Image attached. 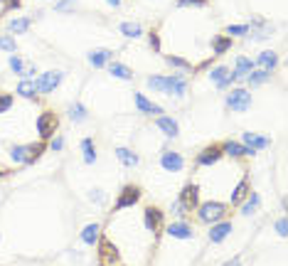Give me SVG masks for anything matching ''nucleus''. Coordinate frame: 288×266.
<instances>
[{
    "mask_svg": "<svg viewBox=\"0 0 288 266\" xmlns=\"http://www.w3.org/2000/svg\"><path fill=\"white\" fill-rule=\"evenodd\" d=\"M165 217L158 207H114L99 234V266H150Z\"/></svg>",
    "mask_w": 288,
    "mask_h": 266,
    "instance_id": "f257e3e1",
    "label": "nucleus"
},
{
    "mask_svg": "<svg viewBox=\"0 0 288 266\" xmlns=\"http://www.w3.org/2000/svg\"><path fill=\"white\" fill-rule=\"evenodd\" d=\"M229 204L227 202H217V200H207V202H200L197 204V219L202 224H215V222H222L229 217Z\"/></svg>",
    "mask_w": 288,
    "mask_h": 266,
    "instance_id": "f03ea898",
    "label": "nucleus"
},
{
    "mask_svg": "<svg viewBox=\"0 0 288 266\" xmlns=\"http://www.w3.org/2000/svg\"><path fill=\"white\" fill-rule=\"evenodd\" d=\"M35 126H37V138L47 140V138H52V135L57 133L59 119H57V114H55V111H42V114L37 116Z\"/></svg>",
    "mask_w": 288,
    "mask_h": 266,
    "instance_id": "7ed1b4c3",
    "label": "nucleus"
},
{
    "mask_svg": "<svg viewBox=\"0 0 288 266\" xmlns=\"http://www.w3.org/2000/svg\"><path fill=\"white\" fill-rule=\"evenodd\" d=\"M227 106H229L231 111H236V114L249 111V109H251V94H249L246 89H231V91L227 94Z\"/></svg>",
    "mask_w": 288,
    "mask_h": 266,
    "instance_id": "20e7f679",
    "label": "nucleus"
},
{
    "mask_svg": "<svg viewBox=\"0 0 288 266\" xmlns=\"http://www.w3.org/2000/svg\"><path fill=\"white\" fill-rule=\"evenodd\" d=\"M224 158V150H222V143H215V145H207V148H202V153H197V160H195V165L197 168H210V165H215Z\"/></svg>",
    "mask_w": 288,
    "mask_h": 266,
    "instance_id": "39448f33",
    "label": "nucleus"
},
{
    "mask_svg": "<svg viewBox=\"0 0 288 266\" xmlns=\"http://www.w3.org/2000/svg\"><path fill=\"white\" fill-rule=\"evenodd\" d=\"M62 71H45V74H40L37 79H35V86H37V94H52L57 86H59V81H62Z\"/></svg>",
    "mask_w": 288,
    "mask_h": 266,
    "instance_id": "423d86ee",
    "label": "nucleus"
},
{
    "mask_svg": "<svg viewBox=\"0 0 288 266\" xmlns=\"http://www.w3.org/2000/svg\"><path fill=\"white\" fill-rule=\"evenodd\" d=\"M180 204L185 207V212H195L200 204V188L195 183H187L180 193Z\"/></svg>",
    "mask_w": 288,
    "mask_h": 266,
    "instance_id": "0eeeda50",
    "label": "nucleus"
},
{
    "mask_svg": "<svg viewBox=\"0 0 288 266\" xmlns=\"http://www.w3.org/2000/svg\"><path fill=\"white\" fill-rule=\"evenodd\" d=\"M160 165L168 170V173H180L185 168V158L175 150H163L160 153Z\"/></svg>",
    "mask_w": 288,
    "mask_h": 266,
    "instance_id": "6e6552de",
    "label": "nucleus"
},
{
    "mask_svg": "<svg viewBox=\"0 0 288 266\" xmlns=\"http://www.w3.org/2000/svg\"><path fill=\"white\" fill-rule=\"evenodd\" d=\"M222 150H224L227 158H236V160L249 158V155L256 153V150H251V148H246L244 143H236V140H224V143H222Z\"/></svg>",
    "mask_w": 288,
    "mask_h": 266,
    "instance_id": "1a4fd4ad",
    "label": "nucleus"
},
{
    "mask_svg": "<svg viewBox=\"0 0 288 266\" xmlns=\"http://www.w3.org/2000/svg\"><path fill=\"white\" fill-rule=\"evenodd\" d=\"M141 188L138 185H126L123 190H121V195L116 200V204L114 207H131V204H138V200H141Z\"/></svg>",
    "mask_w": 288,
    "mask_h": 266,
    "instance_id": "9d476101",
    "label": "nucleus"
},
{
    "mask_svg": "<svg viewBox=\"0 0 288 266\" xmlns=\"http://www.w3.org/2000/svg\"><path fill=\"white\" fill-rule=\"evenodd\" d=\"M165 86H168L170 96H185L187 79H185V74H170V76H165Z\"/></svg>",
    "mask_w": 288,
    "mask_h": 266,
    "instance_id": "9b49d317",
    "label": "nucleus"
},
{
    "mask_svg": "<svg viewBox=\"0 0 288 266\" xmlns=\"http://www.w3.org/2000/svg\"><path fill=\"white\" fill-rule=\"evenodd\" d=\"M241 143L246 145V148H251V150H264V148H269L271 145V138L269 135H261V133H241Z\"/></svg>",
    "mask_w": 288,
    "mask_h": 266,
    "instance_id": "f8f14e48",
    "label": "nucleus"
},
{
    "mask_svg": "<svg viewBox=\"0 0 288 266\" xmlns=\"http://www.w3.org/2000/svg\"><path fill=\"white\" fill-rule=\"evenodd\" d=\"M210 81L215 84L217 89H227V86L234 84V76H231V71H229L227 66H215V69L210 71Z\"/></svg>",
    "mask_w": 288,
    "mask_h": 266,
    "instance_id": "ddd939ff",
    "label": "nucleus"
},
{
    "mask_svg": "<svg viewBox=\"0 0 288 266\" xmlns=\"http://www.w3.org/2000/svg\"><path fill=\"white\" fill-rule=\"evenodd\" d=\"M229 232H231V222H227V219L210 224V242H212V244H219V242H224V239L229 237Z\"/></svg>",
    "mask_w": 288,
    "mask_h": 266,
    "instance_id": "4468645a",
    "label": "nucleus"
},
{
    "mask_svg": "<svg viewBox=\"0 0 288 266\" xmlns=\"http://www.w3.org/2000/svg\"><path fill=\"white\" fill-rule=\"evenodd\" d=\"M133 101H136V106H138L143 114H148V116H160V114H163V106H160V104L145 99L143 94H138V91L133 94Z\"/></svg>",
    "mask_w": 288,
    "mask_h": 266,
    "instance_id": "2eb2a0df",
    "label": "nucleus"
},
{
    "mask_svg": "<svg viewBox=\"0 0 288 266\" xmlns=\"http://www.w3.org/2000/svg\"><path fill=\"white\" fill-rule=\"evenodd\" d=\"M155 126L168 138H177V133H180V126H177V121L173 116H155Z\"/></svg>",
    "mask_w": 288,
    "mask_h": 266,
    "instance_id": "dca6fc26",
    "label": "nucleus"
},
{
    "mask_svg": "<svg viewBox=\"0 0 288 266\" xmlns=\"http://www.w3.org/2000/svg\"><path fill=\"white\" fill-rule=\"evenodd\" d=\"M168 234H170L173 239H190L195 232H192V227H190L185 219H177V222H173V224L168 227Z\"/></svg>",
    "mask_w": 288,
    "mask_h": 266,
    "instance_id": "f3484780",
    "label": "nucleus"
},
{
    "mask_svg": "<svg viewBox=\"0 0 288 266\" xmlns=\"http://www.w3.org/2000/svg\"><path fill=\"white\" fill-rule=\"evenodd\" d=\"M254 69V62L249 60V57H236V65L231 69V76H234V81H239V79H246V74Z\"/></svg>",
    "mask_w": 288,
    "mask_h": 266,
    "instance_id": "a211bd4d",
    "label": "nucleus"
},
{
    "mask_svg": "<svg viewBox=\"0 0 288 266\" xmlns=\"http://www.w3.org/2000/svg\"><path fill=\"white\" fill-rule=\"evenodd\" d=\"M276 65H279V55H276V52H271V50L261 52V55L256 57V62H254V66H259V69H266V71H271V69H274Z\"/></svg>",
    "mask_w": 288,
    "mask_h": 266,
    "instance_id": "6ab92c4d",
    "label": "nucleus"
},
{
    "mask_svg": "<svg viewBox=\"0 0 288 266\" xmlns=\"http://www.w3.org/2000/svg\"><path fill=\"white\" fill-rule=\"evenodd\" d=\"M114 60V52L111 50H94V52H89V65L91 66H104L106 62H111Z\"/></svg>",
    "mask_w": 288,
    "mask_h": 266,
    "instance_id": "aec40b11",
    "label": "nucleus"
},
{
    "mask_svg": "<svg viewBox=\"0 0 288 266\" xmlns=\"http://www.w3.org/2000/svg\"><path fill=\"white\" fill-rule=\"evenodd\" d=\"M271 79V71H266V69H251L249 74H246V84L249 86H261V84H266Z\"/></svg>",
    "mask_w": 288,
    "mask_h": 266,
    "instance_id": "412c9836",
    "label": "nucleus"
},
{
    "mask_svg": "<svg viewBox=\"0 0 288 266\" xmlns=\"http://www.w3.org/2000/svg\"><path fill=\"white\" fill-rule=\"evenodd\" d=\"M116 158H118L126 168H136V165L141 163V158H138L131 148H116Z\"/></svg>",
    "mask_w": 288,
    "mask_h": 266,
    "instance_id": "4be33fe9",
    "label": "nucleus"
},
{
    "mask_svg": "<svg viewBox=\"0 0 288 266\" xmlns=\"http://www.w3.org/2000/svg\"><path fill=\"white\" fill-rule=\"evenodd\" d=\"M259 204H261V198H259V193H249L244 202L239 204L241 207V214H254L256 209H259Z\"/></svg>",
    "mask_w": 288,
    "mask_h": 266,
    "instance_id": "5701e85b",
    "label": "nucleus"
},
{
    "mask_svg": "<svg viewBox=\"0 0 288 266\" xmlns=\"http://www.w3.org/2000/svg\"><path fill=\"white\" fill-rule=\"evenodd\" d=\"M17 94L22 99H37V86H35V79H22L17 84Z\"/></svg>",
    "mask_w": 288,
    "mask_h": 266,
    "instance_id": "b1692460",
    "label": "nucleus"
},
{
    "mask_svg": "<svg viewBox=\"0 0 288 266\" xmlns=\"http://www.w3.org/2000/svg\"><path fill=\"white\" fill-rule=\"evenodd\" d=\"M99 234H101V227L99 224H86L84 232H81V242L89 244V247H94L99 242Z\"/></svg>",
    "mask_w": 288,
    "mask_h": 266,
    "instance_id": "393cba45",
    "label": "nucleus"
},
{
    "mask_svg": "<svg viewBox=\"0 0 288 266\" xmlns=\"http://www.w3.org/2000/svg\"><path fill=\"white\" fill-rule=\"evenodd\" d=\"M81 153H84V163H86V165L96 163V145H94V138H84V140H81Z\"/></svg>",
    "mask_w": 288,
    "mask_h": 266,
    "instance_id": "a878e982",
    "label": "nucleus"
},
{
    "mask_svg": "<svg viewBox=\"0 0 288 266\" xmlns=\"http://www.w3.org/2000/svg\"><path fill=\"white\" fill-rule=\"evenodd\" d=\"M118 30H121L126 37H133V40L143 35V27H141L138 22H121V25H118Z\"/></svg>",
    "mask_w": 288,
    "mask_h": 266,
    "instance_id": "bb28decb",
    "label": "nucleus"
},
{
    "mask_svg": "<svg viewBox=\"0 0 288 266\" xmlns=\"http://www.w3.org/2000/svg\"><path fill=\"white\" fill-rule=\"evenodd\" d=\"M109 71H111L114 76H118V79H131V76H133V71H131L126 65H121V62H111V65H109Z\"/></svg>",
    "mask_w": 288,
    "mask_h": 266,
    "instance_id": "cd10ccee",
    "label": "nucleus"
},
{
    "mask_svg": "<svg viewBox=\"0 0 288 266\" xmlns=\"http://www.w3.org/2000/svg\"><path fill=\"white\" fill-rule=\"evenodd\" d=\"M231 47V37H215L212 40V55H222V52H227Z\"/></svg>",
    "mask_w": 288,
    "mask_h": 266,
    "instance_id": "c85d7f7f",
    "label": "nucleus"
},
{
    "mask_svg": "<svg viewBox=\"0 0 288 266\" xmlns=\"http://www.w3.org/2000/svg\"><path fill=\"white\" fill-rule=\"evenodd\" d=\"M30 25H32L30 17H15V20H10V30L12 32H27Z\"/></svg>",
    "mask_w": 288,
    "mask_h": 266,
    "instance_id": "c756f323",
    "label": "nucleus"
},
{
    "mask_svg": "<svg viewBox=\"0 0 288 266\" xmlns=\"http://www.w3.org/2000/svg\"><path fill=\"white\" fill-rule=\"evenodd\" d=\"M69 119H72L74 124L86 121V109H84L81 104H72V106H69Z\"/></svg>",
    "mask_w": 288,
    "mask_h": 266,
    "instance_id": "7c9ffc66",
    "label": "nucleus"
},
{
    "mask_svg": "<svg viewBox=\"0 0 288 266\" xmlns=\"http://www.w3.org/2000/svg\"><path fill=\"white\" fill-rule=\"evenodd\" d=\"M148 86H150L153 91L168 94V86H165V76H148Z\"/></svg>",
    "mask_w": 288,
    "mask_h": 266,
    "instance_id": "2f4dec72",
    "label": "nucleus"
},
{
    "mask_svg": "<svg viewBox=\"0 0 288 266\" xmlns=\"http://www.w3.org/2000/svg\"><path fill=\"white\" fill-rule=\"evenodd\" d=\"M12 106H15V96H12V94L0 91V114H7Z\"/></svg>",
    "mask_w": 288,
    "mask_h": 266,
    "instance_id": "473e14b6",
    "label": "nucleus"
},
{
    "mask_svg": "<svg viewBox=\"0 0 288 266\" xmlns=\"http://www.w3.org/2000/svg\"><path fill=\"white\" fill-rule=\"evenodd\" d=\"M224 32H227V37H241L249 32V25H229Z\"/></svg>",
    "mask_w": 288,
    "mask_h": 266,
    "instance_id": "72a5a7b5",
    "label": "nucleus"
},
{
    "mask_svg": "<svg viewBox=\"0 0 288 266\" xmlns=\"http://www.w3.org/2000/svg\"><path fill=\"white\" fill-rule=\"evenodd\" d=\"M177 7H207V0H177Z\"/></svg>",
    "mask_w": 288,
    "mask_h": 266,
    "instance_id": "f704fd0d",
    "label": "nucleus"
},
{
    "mask_svg": "<svg viewBox=\"0 0 288 266\" xmlns=\"http://www.w3.org/2000/svg\"><path fill=\"white\" fill-rule=\"evenodd\" d=\"M0 47H2V50H7V52H12V55H15V50H17L15 40H12V37H7V35H5V37H0Z\"/></svg>",
    "mask_w": 288,
    "mask_h": 266,
    "instance_id": "c9c22d12",
    "label": "nucleus"
},
{
    "mask_svg": "<svg viewBox=\"0 0 288 266\" xmlns=\"http://www.w3.org/2000/svg\"><path fill=\"white\" fill-rule=\"evenodd\" d=\"M10 69H12L15 74H22V69H25V65H22V60H20L17 55H10Z\"/></svg>",
    "mask_w": 288,
    "mask_h": 266,
    "instance_id": "e433bc0d",
    "label": "nucleus"
},
{
    "mask_svg": "<svg viewBox=\"0 0 288 266\" xmlns=\"http://www.w3.org/2000/svg\"><path fill=\"white\" fill-rule=\"evenodd\" d=\"M50 148H52V150H62V148H64V138H62V135H55V138L50 140Z\"/></svg>",
    "mask_w": 288,
    "mask_h": 266,
    "instance_id": "4c0bfd02",
    "label": "nucleus"
},
{
    "mask_svg": "<svg viewBox=\"0 0 288 266\" xmlns=\"http://www.w3.org/2000/svg\"><path fill=\"white\" fill-rule=\"evenodd\" d=\"M74 2H76V0H59V2H57L55 7H57L59 12H64V10H69V7H72Z\"/></svg>",
    "mask_w": 288,
    "mask_h": 266,
    "instance_id": "58836bf2",
    "label": "nucleus"
},
{
    "mask_svg": "<svg viewBox=\"0 0 288 266\" xmlns=\"http://www.w3.org/2000/svg\"><path fill=\"white\" fill-rule=\"evenodd\" d=\"M170 212H173V214H177V217H182V214H185V207L180 204V200H177V202H173V209H170Z\"/></svg>",
    "mask_w": 288,
    "mask_h": 266,
    "instance_id": "ea45409f",
    "label": "nucleus"
},
{
    "mask_svg": "<svg viewBox=\"0 0 288 266\" xmlns=\"http://www.w3.org/2000/svg\"><path fill=\"white\" fill-rule=\"evenodd\" d=\"M276 229H279V234H281V237L286 234V219H284V217H281V219L276 222Z\"/></svg>",
    "mask_w": 288,
    "mask_h": 266,
    "instance_id": "a19ab883",
    "label": "nucleus"
},
{
    "mask_svg": "<svg viewBox=\"0 0 288 266\" xmlns=\"http://www.w3.org/2000/svg\"><path fill=\"white\" fill-rule=\"evenodd\" d=\"M224 266H241V259H239V257H234L229 264H224Z\"/></svg>",
    "mask_w": 288,
    "mask_h": 266,
    "instance_id": "79ce46f5",
    "label": "nucleus"
},
{
    "mask_svg": "<svg viewBox=\"0 0 288 266\" xmlns=\"http://www.w3.org/2000/svg\"><path fill=\"white\" fill-rule=\"evenodd\" d=\"M106 2H109V5H114V7H118V5H121V0H106Z\"/></svg>",
    "mask_w": 288,
    "mask_h": 266,
    "instance_id": "37998d69",
    "label": "nucleus"
}]
</instances>
